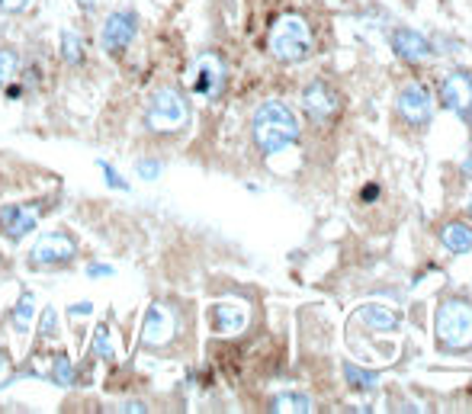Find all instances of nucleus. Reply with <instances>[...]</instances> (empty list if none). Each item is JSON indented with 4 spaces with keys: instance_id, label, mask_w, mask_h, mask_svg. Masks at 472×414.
Here are the masks:
<instances>
[{
    "instance_id": "obj_32",
    "label": "nucleus",
    "mask_w": 472,
    "mask_h": 414,
    "mask_svg": "<svg viewBox=\"0 0 472 414\" xmlns=\"http://www.w3.org/2000/svg\"><path fill=\"white\" fill-rule=\"evenodd\" d=\"M4 357H7V353H4V351H0V366H4Z\"/></svg>"
},
{
    "instance_id": "obj_8",
    "label": "nucleus",
    "mask_w": 472,
    "mask_h": 414,
    "mask_svg": "<svg viewBox=\"0 0 472 414\" xmlns=\"http://www.w3.org/2000/svg\"><path fill=\"white\" fill-rule=\"evenodd\" d=\"M35 225H39V212H29L23 206H4L0 209V232L10 241L26 238L29 232H35Z\"/></svg>"
},
{
    "instance_id": "obj_17",
    "label": "nucleus",
    "mask_w": 472,
    "mask_h": 414,
    "mask_svg": "<svg viewBox=\"0 0 472 414\" xmlns=\"http://www.w3.org/2000/svg\"><path fill=\"white\" fill-rule=\"evenodd\" d=\"M62 58L68 64H81L84 62V39L71 29H62Z\"/></svg>"
},
{
    "instance_id": "obj_31",
    "label": "nucleus",
    "mask_w": 472,
    "mask_h": 414,
    "mask_svg": "<svg viewBox=\"0 0 472 414\" xmlns=\"http://www.w3.org/2000/svg\"><path fill=\"white\" fill-rule=\"evenodd\" d=\"M78 4H81V7H84V10H93V7H97L93 0H78Z\"/></svg>"
},
{
    "instance_id": "obj_16",
    "label": "nucleus",
    "mask_w": 472,
    "mask_h": 414,
    "mask_svg": "<svg viewBox=\"0 0 472 414\" xmlns=\"http://www.w3.org/2000/svg\"><path fill=\"white\" fill-rule=\"evenodd\" d=\"M33 315H35L33 293H23L20 303H16V309H14V315H10V322H14V328H16V334H26L29 324H33Z\"/></svg>"
},
{
    "instance_id": "obj_33",
    "label": "nucleus",
    "mask_w": 472,
    "mask_h": 414,
    "mask_svg": "<svg viewBox=\"0 0 472 414\" xmlns=\"http://www.w3.org/2000/svg\"><path fill=\"white\" fill-rule=\"evenodd\" d=\"M469 212H472V203H469Z\"/></svg>"
},
{
    "instance_id": "obj_4",
    "label": "nucleus",
    "mask_w": 472,
    "mask_h": 414,
    "mask_svg": "<svg viewBox=\"0 0 472 414\" xmlns=\"http://www.w3.org/2000/svg\"><path fill=\"white\" fill-rule=\"evenodd\" d=\"M438 337L444 347H469L472 344V305L463 299H450L438 309Z\"/></svg>"
},
{
    "instance_id": "obj_1",
    "label": "nucleus",
    "mask_w": 472,
    "mask_h": 414,
    "mask_svg": "<svg viewBox=\"0 0 472 414\" xmlns=\"http://www.w3.org/2000/svg\"><path fill=\"white\" fill-rule=\"evenodd\" d=\"M254 141L264 155H276L286 145L299 139V122L293 116L289 106H283L280 100H267L261 110L254 112Z\"/></svg>"
},
{
    "instance_id": "obj_29",
    "label": "nucleus",
    "mask_w": 472,
    "mask_h": 414,
    "mask_svg": "<svg viewBox=\"0 0 472 414\" xmlns=\"http://www.w3.org/2000/svg\"><path fill=\"white\" fill-rule=\"evenodd\" d=\"M91 312H93V305H91V303L71 305V318H84V315H91Z\"/></svg>"
},
{
    "instance_id": "obj_6",
    "label": "nucleus",
    "mask_w": 472,
    "mask_h": 414,
    "mask_svg": "<svg viewBox=\"0 0 472 414\" xmlns=\"http://www.w3.org/2000/svg\"><path fill=\"white\" fill-rule=\"evenodd\" d=\"M74 254H78V245H74L64 232H55V235L39 238V245H35L33 254H29V260H33L35 267H58V264L74 260Z\"/></svg>"
},
{
    "instance_id": "obj_7",
    "label": "nucleus",
    "mask_w": 472,
    "mask_h": 414,
    "mask_svg": "<svg viewBox=\"0 0 472 414\" xmlns=\"http://www.w3.org/2000/svg\"><path fill=\"white\" fill-rule=\"evenodd\" d=\"M174 337V315L168 305H151L145 312V324H141V344L145 347H164Z\"/></svg>"
},
{
    "instance_id": "obj_5",
    "label": "nucleus",
    "mask_w": 472,
    "mask_h": 414,
    "mask_svg": "<svg viewBox=\"0 0 472 414\" xmlns=\"http://www.w3.org/2000/svg\"><path fill=\"white\" fill-rule=\"evenodd\" d=\"M135 33H139V20H135L132 10H116V14L106 16L100 45H103V52H122L132 45Z\"/></svg>"
},
{
    "instance_id": "obj_19",
    "label": "nucleus",
    "mask_w": 472,
    "mask_h": 414,
    "mask_svg": "<svg viewBox=\"0 0 472 414\" xmlns=\"http://www.w3.org/2000/svg\"><path fill=\"white\" fill-rule=\"evenodd\" d=\"M93 357L100 360L113 357V341H110V328H106V324H100V328L93 331Z\"/></svg>"
},
{
    "instance_id": "obj_20",
    "label": "nucleus",
    "mask_w": 472,
    "mask_h": 414,
    "mask_svg": "<svg viewBox=\"0 0 472 414\" xmlns=\"http://www.w3.org/2000/svg\"><path fill=\"white\" fill-rule=\"evenodd\" d=\"M16 68H20V58H16V52L0 49V87H4L10 78H14Z\"/></svg>"
},
{
    "instance_id": "obj_14",
    "label": "nucleus",
    "mask_w": 472,
    "mask_h": 414,
    "mask_svg": "<svg viewBox=\"0 0 472 414\" xmlns=\"http://www.w3.org/2000/svg\"><path fill=\"white\" fill-rule=\"evenodd\" d=\"M395 49L402 52L405 58H415V62H421V58L430 55L428 43H424L418 33H409V29H402V33H395Z\"/></svg>"
},
{
    "instance_id": "obj_3",
    "label": "nucleus",
    "mask_w": 472,
    "mask_h": 414,
    "mask_svg": "<svg viewBox=\"0 0 472 414\" xmlns=\"http://www.w3.org/2000/svg\"><path fill=\"white\" fill-rule=\"evenodd\" d=\"M187 120H190L187 100L174 87H161V91L151 93L149 110H145V122H149L151 132H177V129L187 126Z\"/></svg>"
},
{
    "instance_id": "obj_23",
    "label": "nucleus",
    "mask_w": 472,
    "mask_h": 414,
    "mask_svg": "<svg viewBox=\"0 0 472 414\" xmlns=\"http://www.w3.org/2000/svg\"><path fill=\"white\" fill-rule=\"evenodd\" d=\"M363 318H367L370 324H376V328H382V331L395 328V315H389V312H382V309H367L363 312Z\"/></svg>"
},
{
    "instance_id": "obj_18",
    "label": "nucleus",
    "mask_w": 472,
    "mask_h": 414,
    "mask_svg": "<svg viewBox=\"0 0 472 414\" xmlns=\"http://www.w3.org/2000/svg\"><path fill=\"white\" fill-rule=\"evenodd\" d=\"M52 380H55L62 389H68L71 382H74V366H71V360L64 357V353H58L55 363H52Z\"/></svg>"
},
{
    "instance_id": "obj_27",
    "label": "nucleus",
    "mask_w": 472,
    "mask_h": 414,
    "mask_svg": "<svg viewBox=\"0 0 472 414\" xmlns=\"http://www.w3.org/2000/svg\"><path fill=\"white\" fill-rule=\"evenodd\" d=\"M29 7V0H0V10L4 14H20V10Z\"/></svg>"
},
{
    "instance_id": "obj_30",
    "label": "nucleus",
    "mask_w": 472,
    "mask_h": 414,
    "mask_svg": "<svg viewBox=\"0 0 472 414\" xmlns=\"http://www.w3.org/2000/svg\"><path fill=\"white\" fill-rule=\"evenodd\" d=\"M120 411H139V414H145L149 408H145V401H126V405H122Z\"/></svg>"
},
{
    "instance_id": "obj_22",
    "label": "nucleus",
    "mask_w": 472,
    "mask_h": 414,
    "mask_svg": "<svg viewBox=\"0 0 472 414\" xmlns=\"http://www.w3.org/2000/svg\"><path fill=\"white\" fill-rule=\"evenodd\" d=\"M39 337H43V341H52V337H58V312H55V305H49V309L43 312V322H39Z\"/></svg>"
},
{
    "instance_id": "obj_24",
    "label": "nucleus",
    "mask_w": 472,
    "mask_h": 414,
    "mask_svg": "<svg viewBox=\"0 0 472 414\" xmlns=\"http://www.w3.org/2000/svg\"><path fill=\"white\" fill-rule=\"evenodd\" d=\"M100 168H103V177H106V183H110V187H113V190H129V183L122 180L120 174H116V168H113V164L100 161Z\"/></svg>"
},
{
    "instance_id": "obj_12",
    "label": "nucleus",
    "mask_w": 472,
    "mask_h": 414,
    "mask_svg": "<svg viewBox=\"0 0 472 414\" xmlns=\"http://www.w3.org/2000/svg\"><path fill=\"white\" fill-rule=\"evenodd\" d=\"M245 322H247V309L241 303H219L212 309V324H216L219 334H235V331L245 328Z\"/></svg>"
},
{
    "instance_id": "obj_15",
    "label": "nucleus",
    "mask_w": 472,
    "mask_h": 414,
    "mask_svg": "<svg viewBox=\"0 0 472 414\" xmlns=\"http://www.w3.org/2000/svg\"><path fill=\"white\" fill-rule=\"evenodd\" d=\"M440 238H444V247H447V251L466 254V251L472 247V228H466L463 222H453V225H447Z\"/></svg>"
},
{
    "instance_id": "obj_13",
    "label": "nucleus",
    "mask_w": 472,
    "mask_h": 414,
    "mask_svg": "<svg viewBox=\"0 0 472 414\" xmlns=\"http://www.w3.org/2000/svg\"><path fill=\"white\" fill-rule=\"evenodd\" d=\"M305 110H309L315 120H324V116H332V112L338 110V97H334L332 87L312 84L309 91H305Z\"/></svg>"
},
{
    "instance_id": "obj_11",
    "label": "nucleus",
    "mask_w": 472,
    "mask_h": 414,
    "mask_svg": "<svg viewBox=\"0 0 472 414\" xmlns=\"http://www.w3.org/2000/svg\"><path fill=\"white\" fill-rule=\"evenodd\" d=\"M440 97L450 110L466 112L472 106V81L466 74H450V78L440 84Z\"/></svg>"
},
{
    "instance_id": "obj_2",
    "label": "nucleus",
    "mask_w": 472,
    "mask_h": 414,
    "mask_svg": "<svg viewBox=\"0 0 472 414\" xmlns=\"http://www.w3.org/2000/svg\"><path fill=\"white\" fill-rule=\"evenodd\" d=\"M270 52L280 62H303V58L312 55V33L305 26L303 16H283L274 29H270Z\"/></svg>"
},
{
    "instance_id": "obj_28",
    "label": "nucleus",
    "mask_w": 472,
    "mask_h": 414,
    "mask_svg": "<svg viewBox=\"0 0 472 414\" xmlns=\"http://www.w3.org/2000/svg\"><path fill=\"white\" fill-rule=\"evenodd\" d=\"M87 276H113V267L110 264H93V267H87Z\"/></svg>"
},
{
    "instance_id": "obj_25",
    "label": "nucleus",
    "mask_w": 472,
    "mask_h": 414,
    "mask_svg": "<svg viewBox=\"0 0 472 414\" xmlns=\"http://www.w3.org/2000/svg\"><path fill=\"white\" fill-rule=\"evenodd\" d=\"M347 380H353V386H363V389H367V386H373V376H367V372H360L357 370V366H347Z\"/></svg>"
},
{
    "instance_id": "obj_10",
    "label": "nucleus",
    "mask_w": 472,
    "mask_h": 414,
    "mask_svg": "<svg viewBox=\"0 0 472 414\" xmlns=\"http://www.w3.org/2000/svg\"><path fill=\"white\" fill-rule=\"evenodd\" d=\"M222 81H226V71H222V62L216 55H203L197 68V81H193V91L203 93V97H219Z\"/></svg>"
},
{
    "instance_id": "obj_26",
    "label": "nucleus",
    "mask_w": 472,
    "mask_h": 414,
    "mask_svg": "<svg viewBox=\"0 0 472 414\" xmlns=\"http://www.w3.org/2000/svg\"><path fill=\"white\" fill-rule=\"evenodd\" d=\"M158 174H161V164H158V161H139V177H145V180H155Z\"/></svg>"
},
{
    "instance_id": "obj_21",
    "label": "nucleus",
    "mask_w": 472,
    "mask_h": 414,
    "mask_svg": "<svg viewBox=\"0 0 472 414\" xmlns=\"http://www.w3.org/2000/svg\"><path fill=\"white\" fill-rule=\"evenodd\" d=\"M274 411H309V399L305 395H280L274 401Z\"/></svg>"
},
{
    "instance_id": "obj_9",
    "label": "nucleus",
    "mask_w": 472,
    "mask_h": 414,
    "mask_svg": "<svg viewBox=\"0 0 472 414\" xmlns=\"http://www.w3.org/2000/svg\"><path fill=\"white\" fill-rule=\"evenodd\" d=\"M399 110H402V116L411 122V126H424V122L430 120V97L424 87L418 84H409L402 93H399Z\"/></svg>"
}]
</instances>
